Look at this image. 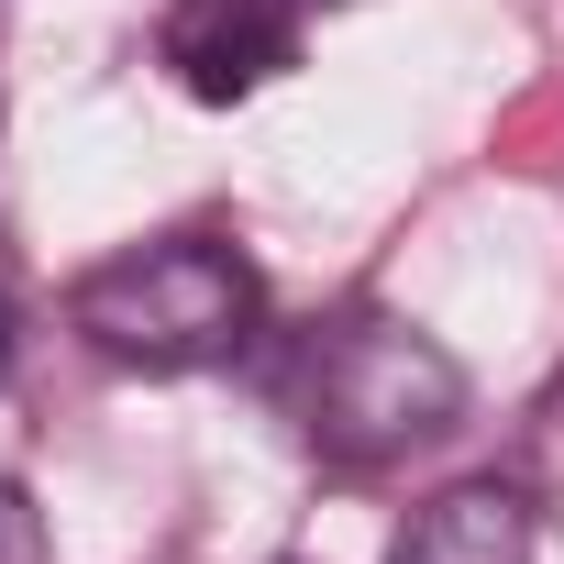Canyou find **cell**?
Returning a JSON list of instances; mask_svg holds the SVG:
<instances>
[{"label":"cell","instance_id":"1","mask_svg":"<svg viewBox=\"0 0 564 564\" xmlns=\"http://www.w3.org/2000/svg\"><path fill=\"white\" fill-rule=\"evenodd\" d=\"M67 333L133 377H199L232 366L254 333V265L221 232H155L67 289Z\"/></svg>","mask_w":564,"mask_h":564},{"label":"cell","instance_id":"5","mask_svg":"<svg viewBox=\"0 0 564 564\" xmlns=\"http://www.w3.org/2000/svg\"><path fill=\"white\" fill-rule=\"evenodd\" d=\"M0 564H56V553H45V509H34L12 476H0Z\"/></svg>","mask_w":564,"mask_h":564},{"label":"cell","instance_id":"6","mask_svg":"<svg viewBox=\"0 0 564 564\" xmlns=\"http://www.w3.org/2000/svg\"><path fill=\"white\" fill-rule=\"evenodd\" d=\"M0 377H12V311H0Z\"/></svg>","mask_w":564,"mask_h":564},{"label":"cell","instance_id":"4","mask_svg":"<svg viewBox=\"0 0 564 564\" xmlns=\"http://www.w3.org/2000/svg\"><path fill=\"white\" fill-rule=\"evenodd\" d=\"M388 564H531V498L498 487V476H465V487L410 509Z\"/></svg>","mask_w":564,"mask_h":564},{"label":"cell","instance_id":"2","mask_svg":"<svg viewBox=\"0 0 564 564\" xmlns=\"http://www.w3.org/2000/svg\"><path fill=\"white\" fill-rule=\"evenodd\" d=\"M465 421V366L399 311H333L300 344V432L333 465H399Z\"/></svg>","mask_w":564,"mask_h":564},{"label":"cell","instance_id":"3","mask_svg":"<svg viewBox=\"0 0 564 564\" xmlns=\"http://www.w3.org/2000/svg\"><path fill=\"white\" fill-rule=\"evenodd\" d=\"M155 45H166L188 100L232 111V100H254L300 67V0H177Z\"/></svg>","mask_w":564,"mask_h":564}]
</instances>
